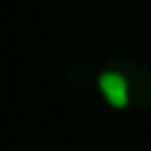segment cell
Returning <instances> with one entry per match:
<instances>
[{"mask_svg":"<svg viewBox=\"0 0 151 151\" xmlns=\"http://www.w3.org/2000/svg\"><path fill=\"white\" fill-rule=\"evenodd\" d=\"M99 92L101 97L109 101V106L113 109H125L130 104V83L123 73L118 71H101L97 78Z\"/></svg>","mask_w":151,"mask_h":151,"instance_id":"1","label":"cell"}]
</instances>
